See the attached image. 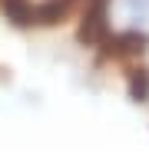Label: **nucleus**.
Segmentation results:
<instances>
[{"label": "nucleus", "mask_w": 149, "mask_h": 152, "mask_svg": "<svg viewBox=\"0 0 149 152\" xmlns=\"http://www.w3.org/2000/svg\"><path fill=\"white\" fill-rule=\"evenodd\" d=\"M129 93H133L136 103H146V99H149V73H146V69L133 73V80H129Z\"/></svg>", "instance_id": "nucleus-1"}]
</instances>
